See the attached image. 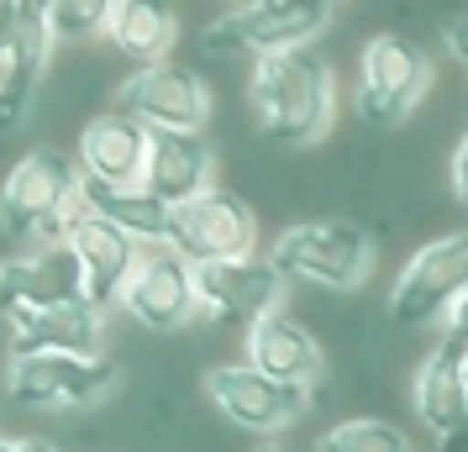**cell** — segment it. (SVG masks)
Masks as SVG:
<instances>
[{
  "mask_svg": "<svg viewBox=\"0 0 468 452\" xmlns=\"http://www.w3.org/2000/svg\"><path fill=\"white\" fill-rule=\"evenodd\" d=\"M248 106L279 148H311L337 121V68L321 47L258 58L248 74Z\"/></svg>",
  "mask_w": 468,
  "mask_h": 452,
  "instance_id": "obj_1",
  "label": "cell"
},
{
  "mask_svg": "<svg viewBox=\"0 0 468 452\" xmlns=\"http://www.w3.org/2000/svg\"><path fill=\"white\" fill-rule=\"evenodd\" d=\"M80 184H85V173H80L74 148H53V142L32 148L0 179V232L32 242V253L58 247L69 237V226L90 215Z\"/></svg>",
  "mask_w": 468,
  "mask_h": 452,
  "instance_id": "obj_2",
  "label": "cell"
},
{
  "mask_svg": "<svg viewBox=\"0 0 468 452\" xmlns=\"http://www.w3.org/2000/svg\"><path fill=\"white\" fill-rule=\"evenodd\" d=\"M374 258L379 247L363 232L358 221H295L284 226L269 247V263H274L284 279L300 284H321V289H358L368 274H374Z\"/></svg>",
  "mask_w": 468,
  "mask_h": 452,
  "instance_id": "obj_3",
  "label": "cell"
},
{
  "mask_svg": "<svg viewBox=\"0 0 468 452\" xmlns=\"http://www.w3.org/2000/svg\"><path fill=\"white\" fill-rule=\"evenodd\" d=\"M426 89H431V58L421 43H410L400 32H379L363 43L353 106L368 127H400L426 100Z\"/></svg>",
  "mask_w": 468,
  "mask_h": 452,
  "instance_id": "obj_4",
  "label": "cell"
},
{
  "mask_svg": "<svg viewBox=\"0 0 468 452\" xmlns=\"http://www.w3.org/2000/svg\"><path fill=\"white\" fill-rule=\"evenodd\" d=\"M468 295V226L416 247L389 289L395 326H431Z\"/></svg>",
  "mask_w": 468,
  "mask_h": 452,
  "instance_id": "obj_5",
  "label": "cell"
},
{
  "mask_svg": "<svg viewBox=\"0 0 468 452\" xmlns=\"http://www.w3.org/2000/svg\"><path fill=\"white\" fill-rule=\"evenodd\" d=\"M216 106V89L206 85V74L190 64H153L132 68L116 85V110L137 116L148 131H206Z\"/></svg>",
  "mask_w": 468,
  "mask_h": 452,
  "instance_id": "obj_6",
  "label": "cell"
},
{
  "mask_svg": "<svg viewBox=\"0 0 468 452\" xmlns=\"http://www.w3.org/2000/svg\"><path fill=\"white\" fill-rule=\"evenodd\" d=\"M122 384L116 358H69V352H48V358H11L5 363V389L11 400L27 410H80L101 405L111 389Z\"/></svg>",
  "mask_w": 468,
  "mask_h": 452,
  "instance_id": "obj_7",
  "label": "cell"
},
{
  "mask_svg": "<svg viewBox=\"0 0 468 452\" xmlns=\"http://www.w3.org/2000/svg\"><path fill=\"white\" fill-rule=\"evenodd\" d=\"M206 394H211V405L242 431H258V436H269V431H284L295 426L305 405H311V389L305 384H284V379H269V373H258L253 363H216L206 368Z\"/></svg>",
  "mask_w": 468,
  "mask_h": 452,
  "instance_id": "obj_8",
  "label": "cell"
},
{
  "mask_svg": "<svg viewBox=\"0 0 468 452\" xmlns=\"http://www.w3.org/2000/svg\"><path fill=\"white\" fill-rule=\"evenodd\" d=\"M174 253H185L195 268L206 263H232L258 253V215L232 190H211L195 205L174 211Z\"/></svg>",
  "mask_w": 468,
  "mask_h": 452,
  "instance_id": "obj_9",
  "label": "cell"
},
{
  "mask_svg": "<svg viewBox=\"0 0 468 452\" xmlns=\"http://www.w3.org/2000/svg\"><path fill=\"white\" fill-rule=\"evenodd\" d=\"M122 310L137 326H148V331H179V326H190L200 316L195 263L185 253H174V247H148L127 284V295H122Z\"/></svg>",
  "mask_w": 468,
  "mask_h": 452,
  "instance_id": "obj_10",
  "label": "cell"
},
{
  "mask_svg": "<svg viewBox=\"0 0 468 452\" xmlns=\"http://www.w3.org/2000/svg\"><path fill=\"white\" fill-rule=\"evenodd\" d=\"M195 289H200V310L206 316L237 321L248 331V326H258L263 316L279 310V300H284V274L269 263V253H253V258L195 268Z\"/></svg>",
  "mask_w": 468,
  "mask_h": 452,
  "instance_id": "obj_11",
  "label": "cell"
},
{
  "mask_svg": "<svg viewBox=\"0 0 468 452\" xmlns=\"http://www.w3.org/2000/svg\"><path fill=\"white\" fill-rule=\"evenodd\" d=\"M148 148H153V131L137 116L111 106V110H95L85 127H80L74 158H80V173L95 179V184L143 190L148 184Z\"/></svg>",
  "mask_w": 468,
  "mask_h": 452,
  "instance_id": "obj_12",
  "label": "cell"
},
{
  "mask_svg": "<svg viewBox=\"0 0 468 452\" xmlns=\"http://www.w3.org/2000/svg\"><path fill=\"white\" fill-rule=\"evenodd\" d=\"M332 22H337V11L321 5V0H248V5H232V26L248 64L274 58V53H295V47H316V37Z\"/></svg>",
  "mask_w": 468,
  "mask_h": 452,
  "instance_id": "obj_13",
  "label": "cell"
},
{
  "mask_svg": "<svg viewBox=\"0 0 468 452\" xmlns=\"http://www.w3.org/2000/svg\"><path fill=\"white\" fill-rule=\"evenodd\" d=\"M69 300H85V279H80V263L69 253V242L16 253V258L0 263V316L5 321L37 316L48 305H69Z\"/></svg>",
  "mask_w": 468,
  "mask_h": 452,
  "instance_id": "obj_14",
  "label": "cell"
},
{
  "mask_svg": "<svg viewBox=\"0 0 468 452\" xmlns=\"http://www.w3.org/2000/svg\"><path fill=\"white\" fill-rule=\"evenodd\" d=\"M69 253L80 263V279H85V300L95 310H111V305H122L127 295L132 274H137V263H143V242L127 237L122 226H111L101 215H85V221H74L69 226Z\"/></svg>",
  "mask_w": 468,
  "mask_h": 452,
  "instance_id": "obj_15",
  "label": "cell"
},
{
  "mask_svg": "<svg viewBox=\"0 0 468 452\" xmlns=\"http://www.w3.org/2000/svg\"><path fill=\"white\" fill-rule=\"evenodd\" d=\"M48 352H69V358H101L106 352V310L90 300L48 305L37 316H16L11 321V358H48Z\"/></svg>",
  "mask_w": 468,
  "mask_h": 452,
  "instance_id": "obj_16",
  "label": "cell"
},
{
  "mask_svg": "<svg viewBox=\"0 0 468 452\" xmlns=\"http://www.w3.org/2000/svg\"><path fill=\"white\" fill-rule=\"evenodd\" d=\"M148 194H158L169 211H185L200 194L216 190V148L206 131H153L148 148Z\"/></svg>",
  "mask_w": 468,
  "mask_h": 452,
  "instance_id": "obj_17",
  "label": "cell"
},
{
  "mask_svg": "<svg viewBox=\"0 0 468 452\" xmlns=\"http://www.w3.org/2000/svg\"><path fill=\"white\" fill-rule=\"evenodd\" d=\"M242 363H253L258 373H269V379H284V384H316L321 368H326V358H321V342L305 331V326L295 321V316H284V310H274V316H263L258 326H248L242 331Z\"/></svg>",
  "mask_w": 468,
  "mask_h": 452,
  "instance_id": "obj_18",
  "label": "cell"
},
{
  "mask_svg": "<svg viewBox=\"0 0 468 452\" xmlns=\"http://www.w3.org/2000/svg\"><path fill=\"white\" fill-rule=\"evenodd\" d=\"M410 405L421 415L426 431H437V442L452 431L468 426V379H463V358L447 352L442 342L431 347L410 379Z\"/></svg>",
  "mask_w": 468,
  "mask_h": 452,
  "instance_id": "obj_19",
  "label": "cell"
},
{
  "mask_svg": "<svg viewBox=\"0 0 468 452\" xmlns=\"http://www.w3.org/2000/svg\"><path fill=\"white\" fill-rule=\"evenodd\" d=\"M179 37V16L169 5H148V0H116L106 22V43L116 58H127L137 68L169 64V47Z\"/></svg>",
  "mask_w": 468,
  "mask_h": 452,
  "instance_id": "obj_20",
  "label": "cell"
},
{
  "mask_svg": "<svg viewBox=\"0 0 468 452\" xmlns=\"http://www.w3.org/2000/svg\"><path fill=\"white\" fill-rule=\"evenodd\" d=\"M90 215H101L111 226H122L127 237H137L143 247H174V211L148 190H111V184H95L85 179L80 184Z\"/></svg>",
  "mask_w": 468,
  "mask_h": 452,
  "instance_id": "obj_21",
  "label": "cell"
},
{
  "mask_svg": "<svg viewBox=\"0 0 468 452\" xmlns=\"http://www.w3.org/2000/svg\"><path fill=\"white\" fill-rule=\"evenodd\" d=\"M321 452H416V442L389 421L358 415V421H342L321 436Z\"/></svg>",
  "mask_w": 468,
  "mask_h": 452,
  "instance_id": "obj_22",
  "label": "cell"
},
{
  "mask_svg": "<svg viewBox=\"0 0 468 452\" xmlns=\"http://www.w3.org/2000/svg\"><path fill=\"white\" fill-rule=\"evenodd\" d=\"M106 22H111L106 0H48L53 43H90V37H106Z\"/></svg>",
  "mask_w": 468,
  "mask_h": 452,
  "instance_id": "obj_23",
  "label": "cell"
},
{
  "mask_svg": "<svg viewBox=\"0 0 468 452\" xmlns=\"http://www.w3.org/2000/svg\"><path fill=\"white\" fill-rule=\"evenodd\" d=\"M442 347L447 352H458V358H468V295L442 316Z\"/></svg>",
  "mask_w": 468,
  "mask_h": 452,
  "instance_id": "obj_24",
  "label": "cell"
},
{
  "mask_svg": "<svg viewBox=\"0 0 468 452\" xmlns=\"http://www.w3.org/2000/svg\"><path fill=\"white\" fill-rule=\"evenodd\" d=\"M22 43V0H0V64Z\"/></svg>",
  "mask_w": 468,
  "mask_h": 452,
  "instance_id": "obj_25",
  "label": "cell"
},
{
  "mask_svg": "<svg viewBox=\"0 0 468 452\" xmlns=\"http://www.w3.org/2000/svg\"><path fill=\"white\" fill-rule=\"evenodd\" d=\"M447 179H452V194H458V205L468 211V131L458 137V148H452V163H447Z\"/></svg>",
  "mask_w": 468,
  "mask_h": 452,
  "instance_id": "obj_26",
  "label": "cell"
},
{
  "mask_svg": "<svg viewBox=\"0 0 468 452\" xmlns=\"http://www.w3.org/2000/svg\"><path fill=\"white\" fill-rule=\"evenodd\" d=\"M442 43H447V53H452L458 64H468V16H452V22H442Z\"/></svg>",
  "mask_w": 468,
  "mask_h": 452,
  "instance_id": "obj_27",
  "label": "cell"
},
{
  "mask_svg": "<svg viewBox=\"0 0 468 452\" xmlns=\"http://www.w3.org/2000/svg\"><path fill=\"white\" fill-rule=\"evenodd\" d=\"M0 452H64L48 436H0Z\"/></svg>",
  "mask_w": 468,
  "mask_h": 452,
  "instance_id": "obj_28",
  "label": "cell"
},
{
  "mask_svg": "<svg viewBox=\"0 0 468 452\" xmlns=\"http://www.w3.org/2000/svg\"><path fill=\"white\" fill-rule=\"evenodd\" d=\"M442 452H468V426L452 431V436H442Z\"/></svg>",
  "mask_w": 468,
  "mask_h": 452,
  "instance_id": "obj_29",
  "label": "cell"
},
{
  "mask_svg": "<svg viewBox=\"0 0 468 452\" xmlns=\"http://www.w3.org/2000/svg\"><path fill=\"white\" fill-rule=\"evenodd\" d=\"M463 379H468V358H463Z\"/></svg>",
  "mask_w": 468,
  "mask_h": 452,
  "instance_id": "obj_30",
  "label": "cell"
}]
</instances>
